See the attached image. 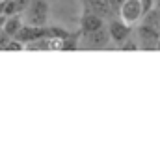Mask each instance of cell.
Listing matches in <instances>:
<instances>
[{"instance_id":"obj_1","label":"cell","mask_w":160,"mask_h":147,"mask_svg":"<svg viewBox=\"0 0 160 147\" xmlns=\"http://www.w3.org/2000/svg\"><path fill=\"white\" fill-rule=\"evenodd\" d=\"M48 15H50V8L47 0H28L21 19H22V24L45 26L48 23Z\"/></svg>"},{"instance_id":"obj_2","label":"cell","mask_w":160,"mask_h":147,"mask_svg":"<svg viewBox=\"0 0 160 147\" xmlns=\"http://www.w3.org/2000/svg\"><path fill=\"white\" fill-rule=\"evenodd\" d=\"M84 36L78 39V47H84L88 50H93V48H104L108 43H110V36H108V30L99 28V30H93V32H82Z\"/></svg>"},{"instance_id":"obj_3","label":"cell","mask_w":160,"mask_h":147,"mask_svg":"<svg viewBox=\"0 0 160 147\" xmlns=\"http://www.w3.org/2000/svg\"><path fill=\"white\" fill-rule=\"evenodd\" d=\"M119 17L127 24H136L143 17L140 0H123L119 4Z\"/></svg>"},{"instance_id":"obj_4","label":"cell","mask_w":160,"mask_h":147,"mask_svg":"<svg viewBox=\"0 0 160 147\" xmlns=\"http://www.w3.org/2000/svg\"><path fill=\"white\" fill-rule=\"evenodd\" d=\"M48 36H52L50 28H45V26H32V24H21V28L17 30V34L13 37H15L17 41H21V43L26 45V43H30V41H36V39H39V37H48Z\"/></svg>"},{"instance_id":"obj_5","label":"cell","mask_w":160,"mask_h":147,"mask_svg":"<svg viewBox=\"0 0 160 147\" xmlns=\"http://www.w3.org/2000/svg\"><path fill=\"white\" fill-rule=\"evenodd\" d=\"M160 37V32L158 28H153L149 24H142L138 28V48H143V50H155L157 47V41Z\"/></svg>"},{"instance_id":"obj_6","label":"cell","mask_w":160,"mask_h":147,"mask_svg":"<svg viewBox=\"0 0 160 147\" xmlns=\"http://www.w3.org/2000/svg\"><path fill=\"white\" fill-rule=\"evenodd\" d=\"M108 36H110V39H112L114 43L119 45L121 41H125L127 37L130 36V24L123 23L119 19H114V21L110 23V26H108Z\"/></svg>"},{"instance_id":"obj_7","label":"cell","mask_w":160,"mask_h":147,"mask_svg":"<svg viewBox=\"0 0 160 147\" xmlns=\"http://www.w3.org/2000/svg\"><path fill=\"white\" fill-rule=\"evenodd\" d=\"M28 0H0V15H21Z\"/></svg>"},{"instance_id":"obj_8","label":"cell","mask_w":160,"mask_h":147,"mask_svg":"<svg viewBox=\"0 0 160 147\" xmlns=\"http://www.w3.org/2000/svg\"><path fill=\"white\" fill-rule=\"evenodd\" d=\"M84 4H86V11H95L102 19L112 15V9H114L110 0H84Z\"/></svg>"},{"instance_id":"obj_9","label":"cell","mask_w":160,"mask_h":147,"mask_svg":"<svg viewBox=\"0 0 160 147\" xmlns=\"http://www.w3.org/2000/svg\"><path fill=\"white\" fill-rule=\"evenodd\" d=\"M104 26V21L101 15H97L95 11H84L82 17V32H93Z\"/></svg>"},{"instance_id":"obj_10","label":"cell","mask_w":160,"mask_h":147,"mask_svg":"<svg viewBox=\"0 0 160 147\" xmlns=\"http://www.w3.org/2000/svg\"><path fill=\"white\" fill-rule=\"evenodd\" d=\"M21 24H22L21 15H9V17H6V23H4V26H2V34L13 37L17 34V30L21 28Z\"/></svg>"},{"instance_id":"obj_11","label":"cell","mask_w":160,"mask_h":147,"mask_svg":"<svg viewBox=\"0 0 160 147\" xmlns=\"http://www.w3.org/2000/svg\"><path fill=\"white\" fill-rule=\"evenodd\" d=\"M4 50H24V43L17 41L15 37H9V41L4 45Z\"/></svg>"},{"instance_id":"obj_12","label":"cell","mask_w":160,"mask_h":147,"mask_svg":"<svg viewBox=\"0 0 160 147\" xmlns=\"http://www.w3.org/2000/svg\"><path fill=\"white\" fill-rule=\"evenodd\" d=\"M119 47L123 48V50H136V48H138V43H136V41H130V39L127 37L125 41L119 43Z\"/></svg>"},{"instance_id":"obj_13","label":"cell","mask_w":160,"mask_h":147,"mask_svg":"<svg viewBox=\"0 0 160 147\" xmlns=\"http://www.w3.org/2000/svg\"><path fill=\"white\" fill-rule=\"evenodd\" d=\"M140 4H142V13L145 15L149 9H153V4H155V0H140Z\"/></svg>"},{"instance_id":"obj_14","label":"cell","mask_w":160,"mask_h":147,"mask_svg":"<svg viewBox=\"0 0 160 147\" xmlns=\"http://www.w3.org/2000/svg\"><path fill=\"white\" fill-rule=\"evenodd\" d=\"M123 0H110V4H112V8H119V4Z\"/></svg>"},{"instance_id":"obj_15","label":"cell","mask_w":160,"mask_h":147,"mask_svg":"<svg viewBox=\"0 0 160 147\" xmlns=\"http://www.w3.org/2000/svg\"><path fill=\"white\" fill-rule=\"evenodd\" d=\"M155 50H160V37H158V41H157V47H155Z\"/></svg>"}]
</instances>
